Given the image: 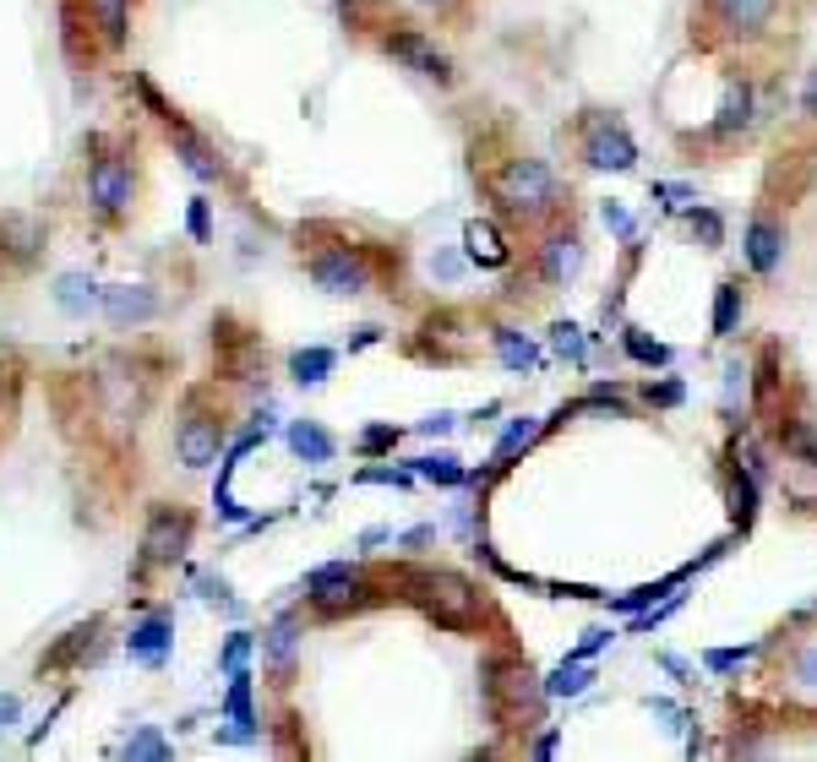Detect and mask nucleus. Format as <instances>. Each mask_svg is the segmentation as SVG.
<instances>
[{"instance_id":"f257e3e1","label":"nucleus","mask_w":817,"mask_h":762,"mask_svg":"<svg viewBox=\"0 0 817 762\" xmlns=\"http://www.w3.org/2000/svg\"><path fill=\"white\" fill-rule=\"evenodd\" d=\"M480 686H486V708L496 730L507 736H529L534 725H545V681L534 675L529 659L518 653H490L480 664Z\"/></svg>"},{"instance_id":"f03ea898","label":"nucleus","mask_w":817,"mask_h":762,"mask_svg":"<svg viewBox=\"0 0 817 762\" xmlns=\"http://www.w3.org/2000/svg\"><path fill=\"white\" fill-rule=\"evenodd\" d=\"M404 594L425 610L436 626H447V632H475V626L486 621V594H480L464 572H453V567L409 572V578H404Z\"/></svg>"},{"instance_id":"7ed1b4c3","label":"nucleus","mask_w":817,"mask_h":762,"mask_svg":"<svg viewBox=\"0 0 817 762\" xmlns=\"http://www.w3.org/2000/svg\"><path fill=\"white\" fill-rule=\"evenodd\" d=\"M490 196L507 213H518V218H540V213H551L561 202V185H556L545 158H507L496 169V180H490Z\"/></svg>"},{"instance_id":"20e7f679","label":"nucleus","mask_w":817,"mask_h":762,"mask_svg":"<svg viewBox=\"0 0 817 762\" xmlns=\"http://www.w3.org/2000/svg\"><path fill=\"white\" fill-rule=\"evenodd\" d=\"M780 16V0H703V22L714 38H763Z\"/></svg>"},{"instance_id":"39448f33","label":"nucleus","mask_w":817,"mask_h":762,"mask_svg":"<svg viewBox=\"0 0 817 762\" xmlns=\"http://www.w3.org/2000/svg\"><path fill=\"white\" fill-rule=\"evenodd\" d=\"M583 163L589 169H616V174H627L638 163V148H633V137L616 115H605V110L583 115Z\"/></svg>"},{"instance_id":"423d86ee","label":"nucleus","mask_w":817,"mask_h":762,"mask_svg":"<svg viewBox=\"0 0 817 762\" xmlns=\"http://www.w3.org/2000/svg\"><path fill=\"white\" fill-rule=\"evenodd\" d=\"M191 550V512L180 507H154L148 528H143V561L148 567H169Z\"/></svg>"},{"instance_id":"0eeeda50","label":"nucleus","mask_w":817,"mask_h":762,"mask_svg":"<svg viewBox=\"0 0 817 762\" xmlns=\"http://www.w3.org/2000/svg\"><path fill=\"white\" fill-rule=\"evenodd\" d=\"M311 278H317L322 295H365V289H371V268H365L360 251H349V246L317 251V257H311Z\"/></svg>"},{"instance_id":"6e6552de","label":"nucleus","mask_w":817,"mask_h":762,"mask_svg":"<svg viewBox=\"0 0 817 762\" xmlns=\"http://www.w3.org/2000/svg\"><path fill=\"white\" fill-rule=\"evenodd\" d=\"M218 447H224V420H218V414H202V409L191 403L185 420L174 425V453H180V463H185V468H207V463L218 457Z\"/></svg>"},{"instance_id":"1a4fd4ad","label":"nucleus","mask_w":817,"mask_h":762,"mask_svg":"<svg viewBox=\"0 0 817 762\" xmlns=\"http://www.w3.org/2000/svg\"><path fill=\"white\" fill-rule=\"evenodd\" d=\"M306 589H311V605L349 610V605L365 600V572L349 567V561H327V567H317V572L306 578Z\"/></svg>"},{"instance_id":"9d476101","label":"nucleus","mask_w":817,"mask_h":762,"mask_svg":"<svg viewBox=\"0 0 817 762\" xmlns=\"http://www.w3.org/2000/svg\"><path fill=\"white\" fill-rule=\"evenodd\" d=\"M387 55H393V60H404L409 71H420L425 82L453 88V60H447L431 38H420V33H393V38H387Z\"/></svg>"},{"instance_id":"9b49d317","label":"nucleus","mask_w":817,"mask_h":762,"mask_svg":"<svg viewBox=\"0 0 817 762\" xmlns=\"http://www.w3.org/2000/svg\"><path fill=\"white\" fill-rule=\"evenodd\" d=\"M88 196H93V207L99 213H126L132 207V169H126V158H115V152H104L99 163H93V174H88Z\"/></svg>"},{"instance_id":"f8f14e48","label":"nucleus","mask_w":817,"mask_h":762,"mask_svg":"<svg viewBox=\"0 0 817 762\" xmlns=\"http://www.w3.org/2000/svg\"><path fill=\"white\" fill-rule=\"evenodd\" d=\"M747 262L763 278L780 273V262H785V224L774 213H752V224H747Z\"/></svg>"},{"instance_id":"ddd939ff","label":"nucleus","mask_w":817,"mask_h":762,"mask_svg":"<svg viewBox=\"0 0 817 762\" xmlns=\"http://www.w3.org/2000/svg\"><path fill=\"white\" fill-rule=\"evenodd\" d=\"M578 268H583V240H578L572 229H556V235L540 246V278H545L551 289H567V284L578 278Z\"/></svg>"},{"instance_id":"4468645a","label":"nucleus","mask_w":817,"mask_h":762,"mask_svg":"<svg viewBox=\"0 0 817 762\" xmlns=\"http://www.w3.org/2000/svg\"><path fill=\"white\" fill-rule=\"evenodd\" d=\"M99 305L115 327H143L159 316V295L148 284H115V289H99Z\"/></svg>"},{"instance_id":"2eb2a0df","label":"nucleus","mask_w":817,"mask_h":762,"mask_svg":"<svg viewBox=\"0 0 817 762\" xmlns=\"http://www.w3.org/2000/svg\"><path fill=\"white\" fill-rule=\"evenodd\" d=\"M752 126V88L747 82H730L725 88V104H719V115H714V137H736V132H747Z\"/></svg>"},{"instance_id":"dca6fc26","label":"nucleus","mask_w":817,"mask_h":762,"mask_svg":"<svg viewBox=\"0 0 817 762\" xmlns=\"http://www.w3.org/2000/svg\"><path fill=\"white\" fill-rule=\"evenodd\" d=\"M88 16H93V27H99V38H104L110 49H121V44H126V27H132V0H88Z\"/></svg>"},{"instance_id":"f3484780","label":"nucleus","mask_w":817,"mask_h":762,"mask_svg":"<svg viewBox=\"0 0 817 762\" xmlns=\"http://www.w3.org/2000/svg\"><path fill=\"white\" fill-rule=\"evenodd\" d=\"M55 305H60L66 316H88V310L99 305V284H93L88 273H60V278H55Z\"/></svg>"},{"instance_id":"a211bd4d","label":"nucleus","mask_w":817,"mask_h":762,"mask_svg":"<svg viewBox=\"0 0 817 762\" xmlns=\"http://www.w3.org/2000/svg\"><path fill=\"white\" fill-rule=\"evenodd\" d=\"M132 659L137 664H163V653H169V615H154V621H143L137 632H132Z\"/></svg>"},{"instance_id":"6ab92c4d","label":"nucleus","mask_w":817,"mask_h":762,"mask_svg":"<svg viewBox=\"0 0 817 762\" xmlns=\"http://www.w3.org/2000/svg\"><path fill=\"white\" fill-rule=\"evenodd\" d=\"M490 343H496V354H501L507 371H534V365H540L534 343H529L523 332H512V327H490Z\"/></svg>"},{"instance_id":"aec40b11","label":"nucleus","mask_w":817,"mask_h":762,"mask_svg":"<svg viewBox=\"0 0 817 762\" xmlns=\"http://www.w3.org/2000/svg\"><path fill=\"white\" fill-rule=\"evenodd\" d=\"M290 447H295V457H306V463H327L332 457V436H327L317 420H295L290 425Z\"/></svg>"},{"instance_id":"412c9836","label":"nucleus","mask_w":817,"mask_h":762,"mask_svg":"<svg viewBox=\"0 0 817 762\" xmlns=\"http://www.w3.org/2000/svg\"><path fill=\"white\" fill-rule=\"evenodd\" d=\"M741 310H747L741 284H736V278H725V284H719V295H714V338H730V332H736V321H741Z\"/></svg>"},{"instance_id":"4be33fe9","label":"nucleus","mask_w":817,"mask_h":762,"mask_svg":"<svg viewBox=\"0 0 817 762\" xmlns=\"http://www.w3.org/2000/svg\"><path fill=\"white\" fill-rule=\"evenodd\" d=\"M780 447L796 457V463L817 468V425L813 420H785V425H780Z\"/></svg>"},{"instance_id":"5701e85b","label":"nucleus","mask_w":817,"mask_h":762,"mask_svg":"<svg viewBox=\"0 0 817 762\" xmlns=\"http://www.w3.org/2000/svg\"><path fill=\"white\" fill-rule=\"evenodd\" d=\"M262 648H268V664H273V675L284 681V675L295 670V621H279V626L262 637Z\"/></svg>"},{"instance_id":"b1692460","label":"nucleus","mask_w":817,"mask_h":762,"mask_svg":"<svg viewBox=\"0 0 817 762\" xmlns=\"http://www.w3.org/2000/svg\"><path fill=\"white\" fill-rule=\"evenodd\" d=\"M730 518H736L741 528L758 518V474H752V468H741V474L730 479Z\"/></svg>"},{"instance_id":"393cba45","label":"nucleus","mask_w":817,"mask_h":762,"mask_svg":"<svg viewBox=\"0 0 817 762\" xmlns=\"http://www.w3.org/2000/svg\"><path fill=\"white\" fill-rule=\"evenodd\" d=\"M589 681H594V670H589L583 659H567V664L545 681V697H578V692H589Z\"/></svg>"},{"instance_id":"a878e982","label":"nucleus","mask_w":817,"mask_h":762,"mask_svg":"<svg viewBox=\"0 0 817 762\" xmlns=\"http://www.w3.org/2000/svg\"><path fill=\"white\" fill-rule=\"evenodd\" d=\"M332 349H300L295 360H290V371H295V382L300 387H317V382H327V371H332Z\"/></svg>"},{"instance_id":"bb28decb","label":"nucleus","mask_w":817,"mask_h":762,"mask_svg":"<svg viewBox=\"0 0 817 762\" xmlns=\"http://www.w3.org/2000/svg\"><path fill=\"white\" fill-rule=\"evenodd\" d=\"M464 240H469V257H475V262H486V268H501V262H507V246L496 240L490 224H469Z\"/></svg>"},{"instance_id":"cd10ccee","label":"nucleus","mask_w":817,"mask_h":762,"mask_svg":"<svg viewBox=\"0 0 817 762\" xmlns=\"http://www.w3.org/2000/svg\"><path fill=\"white\" fill-rule=\"evenodd\" d=\"M93 637H99V621H88V626H71V632H66V642H60V648L44 659V670H55V664H71L82 648H93Z\"/></svg>"},{"instance_id":"c85d7f7f","label":"nucleus","mask_w":817,"mask_h":762,"mask_svg":"<svg viewBox=\"0 0 817 762\" xmlns=\"http://www.w3.org/2000/svg\"><path fill=\"white\" fill-rule=\"evenodd\" d=\"M420 479H436V485H464V468L453 453H431V457H415Z\"/></svg>"},{"instance_id":"c756f323","label":"nucleus","mask_w":817,"mask_h":762,"mask_svg":"<svg viewBox=\"0 0 817 762\" xmlns=\"http://www.w3.org/2000/svg\"><path fill=\"white\" fill-rule=\"evenodd\" d=\"M174 143H180V152H185V169H191V174H202V180H213V174H218V163L207 158V148H202L185 126H174Z\"/></svg>"},{"instance_id":"7c9ffc66","label":"nucleus","mask_w":817,"mask_h":762,"mask_svg":"<svg viewBox=\"0 0 817 762\" xmlns=\"http://www.w3.org/2000/svg\"><path fill=\"white\" fill-rule=\"evenodd\" d=\"M534 436H540V425H534L529 414H523V420H512V425H507V436L496 442V463H507V457L518 453V447H529Z\"/></svg>"},{"instance_id":"2f4dec72","label":"nucleus","mask_w":817,"mask_h":762,"mask_svg":"<svg viewBox=\"0 0 817 762\" xmlns=\"http://www.w3.org/2000/svg\"><path fill=\"white\" fill-rule=\"evenodd\" d=\"M692 235L703 240V251H719V246H725V224H719V213L692 207Z\"/></svg>"},{"instance_id":"473e14b6","label":"nucleus","mask_w":817,"mask_h":762,"mask_svg":"<svg viewBox=\"0 0 817 762\" xmlns=\"http://www.w3.org/2000/svg\"><path fill=\"white\" fill-rule=\"evenodd\" d=\"M126 758H154V762H163V758H169V741H163L154 725H143V730L126 741Z\"/></svg>"},{"instance_id":"72a5a7b5","label":"nucleus","mask_w":817,"mask_h":762,"mask_svg":"<svg viewBox=\"0 0 817 762\" xmlns=\"http://www.w3.org/2000/svg\"><path fill=\"white\" fill-rule=\"evenodd\" d=\"M627 354L644 360V365H665V360H670V349H665V343H649L638 327H627Z\"/></svg>"},{"instance_id":"f704fd0d","label":"nucleus","mask_w":817,"mask_h":762,"mask_svg":"<svg viewBox=\"0 0 817 762\" xmlns=\"http://www.w3.org/2000/svg\"><path fill=\"white\" fill-rule=\"evenodd\" d=\"M551 343H556V354H567L572 365H583V360H589V354H583V338H578V327H572V321L551 327Z\"/></svg>"},{"instance_id":"c9c22d12","label":"nucleus","mask_w":817,"mask_h":762,"mask_svg":"<svg viewBox=\"0 0 817 762\" xmlns=\"http://www.w3.org/2000/svg\"><path fill=\"white\" fill-rule=\"evenodd\" d=\"M246 653H251V637H246V632H235V637L224 642V659H218V664H224V670H240V664H246Z\"/></svg>"},{"instance_id":"e433bc0d","label":"nucleus","mask_w":817,"mask_h":762,"mask_svg":"<svg viewBox=\"0 0 817 762\" xmlns=\"http://www.w3.org/2000/svg\"><path fill=\"white\" fill-rule=\"evenodd\" d=\"M747 653H752V648H719V653H708V670H736Z\"/></svg>"},{"instance_id":"4c0bfd02","label":"nucleus","mask_w":817,"mask_h":762,"mask_svg":"<svg viewBox=\"0 0 817 762\" xmlns=\"http://www.w3.org/2000/svg\"><path fill=\"white\" fill-rule=\"evenodd\" d=\"M802 115H807V121H817V66L807 71V82H802Z\"/></svg>"},{"instance_id":"58836bf2","label":"nucleus","mask_w":817,"mask_h":762,"mask_svg":"<svg viewBox=\"0 0 817 762\" xmlns=\"http://www.w3.org/2000/svg\"><path fill=\"white\" fill-rule=\"evenodd\" d=\"M649 403H681V382H659V387H649Z\"/></svg>"},{"instance_id":"ea45409f","label":"nucleus","mask_w":817,"mask_h":762,"mask_svg":"<svg viewBox=\"0 0 817 762\" xmlns=\"http://www.w3.org/2000/svg\"><path fill=\"white\" fill-rule=\"evenodd\" d=\"M191 235H196V240H207V202H202V196L191 202Z\"/></svg>"},{"instance_id":"a19ab883","label":"nucleus","mask_w":817,"mask_h":762,"mask_svg":"<svg viewBox=\"0 0 817 762\" xmlns=\"http://www.w3.org/2000/svg\"><path fill=\"white\" fill-rule=\"evenodd\" d=\"M605 642H611V632H583V642H578V653H572V659H589V653H594V648H605Z\"/></svg>"},{"instance_id":"79ce46f5","label":"nucleus","mask_w":817,"mask_h":762,"mask_svg":"<svg viewBox=\"0 0 817 762\" xmlns=\"http://www.w3.org/2000/svg\"><path fill=\"white\" fill-rule=\"evenodd\" d=\"M16 714H22V703H16L11 692H0V730H11V725H16Z\"/></svg>"},{"instance_id":"37998d69","label":"nucleus","mask_w":817,"mask_h":762,"mask_svg":"<svg viewBox=\"0 0 817 762\" xmlns=\"http://www.w3.org/2000/svg\"><path fill=\"white\" fill-rule=\"evenodd\" d=\"M605 224H611V229H616V235H633V218H627V213H622V207H616V202H611V207H605Z\"/></svg>"},{"instance_id":"c03bdc74","label":"nucleus","mask_w":817,"mask_h":762,"mask_svg":"<svg viewBox=\"0 0 817 762\" xmlns=\"http://www.w3.org/2000/svg\"><path fill=\"white\" fill-rule=\"evenodd\" d=\"M398 442V431H387V425H376V431H365V447L376 453V447H393Z\"/></svg>"},{"instance_id":"a18cd8bd","label":"nucleus","mask_w":817,"mask_h":762,"mask_svg":"<svg viewBox=\"0 0 817 762\" xmlns=\"http://www.w3.org/2000/svg\"><path fill=\"white\" fill-rule=\"evenodd\" d=\"M796 675H802L807 686H817V648H807V653H802V664H796Z\"/></svg>"},{"instance_id":"49530a36","label":"nucleus","mask_w":817,"mask_h":762,"mask_svg":"<svg viewBox=\"0 0 817 762\" xmlns=\"http://www.w3.org/2000/svg\"><path fill=\"white\" fill-rule=\"evenodd\" d=\"M343 5H360V0H343Z\"/></svg>"}]
</instances>
